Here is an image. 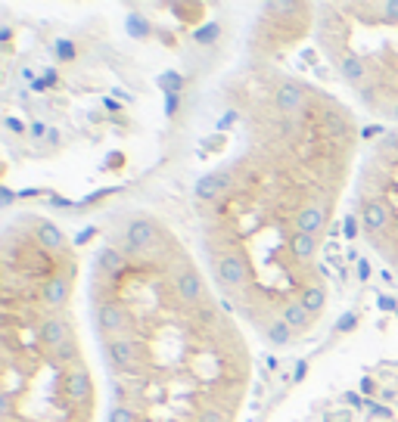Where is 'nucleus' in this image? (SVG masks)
Here are the masks:
<instances>
[]
</instances>
